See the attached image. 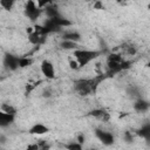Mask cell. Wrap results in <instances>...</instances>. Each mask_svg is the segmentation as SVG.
<instances>
[{
    "label": "cell",
    "mask_w": 150,
    "mask_h": 150,
    "mask_svg": "<svg viewBox=\"0 0 150 150\" xmlns=\"http://www.w3.org/2000/svg\"><path fill=\"white\" fill-rule=\"evenodd\" d=\"M105 77H107V75L102 74V75L93 77V79H79V80H75V82H74V90L80 96L91 95V94H94L96 91L98 84Z\"/></svg>",
    "instance_id": "1"
},
{
    "label": "cell",
    "mask_w": 150,
    "mask_h": 150,
    "mask_svg": "<svg viewBox=\"0 0 150 150\" xmlns=\"http://www.w3.org/2000/svg\"><path fill=\"white\" fill-rule=\"evenodd\" d=\"M131 66L130 61L124 60L121 53H111L107 56V76H111L114 74L121 73L128 69Z\"/></svg>",
    "instance_id": "2"
},
{
    "label": "cell",
    "mask_w": 150,
    "mask_h": 150,
    "mask_svg": "<svg viewBox=\"0 0 150 150\" xmlns=\"http://www.w3.org/2000/svg\"><path fill=\"white\" fill-rule=\"evenodd\" d=\"M102 54V52L100 50H90V49H83V48H76L74 49L73 56L75 57V60L79 63V67L82 68L84 66H87L88 63H90L93 60H95L96 57H98Z\"/></svg>",
    "instance_id": "3"
},
{
    "label": "cell",
    "mask_w": 150,
    "mask_h": 150,
    "mask_svg": "<svg viewBox=\"0 0 150 150\" xmlns=\"http://www.w3.org/2000/svg\"><path fill=\"white\" fill-rule=\"evenodd\" d=\"M23 12H25V15L30 21H35L41 15V8H39L36 6V2L35 1H32V0H27Z\"/></svg>",
    "instance_id": "4"
},
{
    "label": "cell",
    "mask_w": 150,
    "mask_h": 150,
    "mask_svg": "<svg viewBox=\"0 0 150 150\" xmlns=\"http://www.w3.org/2000/svg\"><path fill=\"white\" fill-rule=\"evenodd\" d=\"M19 56L13 54H5L2 64L7 70H16L19 68Z\"/></svg>",
    "instance_id": "5"
},
{
    "label": "cell",
    "mask_w": 150,
    "mask_h": 150,
    "mask_svg": "<svg viewBox=\"0 0 150 150\" xmlns=\"http://www.w3.org/2000/svg\"><path fill=\"white\" fill-rule=\"evenodd\" d=\"M40 69H41L42 75L46 79L48 80L55 79V68H54V64L49 60H43L40 64Z\"/></svg>",
    "instance_id": "6"
},
{
    "label": "cell",
    "mask_w": 150,
    "mask_h": 150,
    "mask_svg": "<svg viewBox=\"0 0 150 150\" xmlns=\"http://www.w3.org/2000/svg\"><path fill=\"white\" fill-rule=\"evenodd\" d=\"M95 136L98 138V141H101L104 145H111L115 141V137L111 132L102 130V129H96L95 130Z\"/></svg>",
    "instance_id": "7"
},
{
    "label": "cell",
    "mask_w": 150,
    "mask_h": 150,
    "mask_svg": "<svg viewBox=\"0 0 150 150\" xmlns=\"http://www.w3.org/2000/svg\"><path fill=\"white\" fill-rule=\"evenodd\" d=\"M46 39H47V35H45V34H42V33H40L35 29H33V32L28 34V41L34 46L42 45L46 41Z\"/></svg>",
    "instance_id": "8"
},
{
    "label": "cell",
    "mask_w": 150,
    "mask_h": 150,
    "mask_svg": "<svg viewBox=\"0 0 150 150\" xmlns=\"http://www.w3.org/2000/svg\"><path fill=\"white\" fill-rule=\"evenodd\" d=\"M14 118H15V115L5 112V111H2L0 109V128H7V127H9L14 122Z\"/></svg>",
    "instance_id": "9"
},
{
    "label": "cell",
    "mask_w": 150,
    "mask_h": 150,
    "mask_svg": "<svg viewBox=\"0 0 150 150\" xmlns=\"http://www.w3.org/2000/svg\"><path fill=\"white\" fill-rule=\"evenodd\" d=\"M88 115L91 116V117H95V118H97L102 122H108L109 118H110L109 112H107L104 109H93L91 111H89Z\"/></svg>",
    "instance_id": "10"
},
{
    "label": "cell",
    "mask_w": 150,
    "mask_h": 150,
    "mask_svg": "<svg viewBox=\"0 0 150 150\" xmlns=\"http://www.w3.org/2000/svg\"><path fill=\"white\" fill-rule=\"evenodd\" d=\"M149 107H150L149 102H148L146 100L142 98V97H138V98L135 101V103H134V109H135L137 112H146V111L149 110Z\"/></svg>",
    "instance_id": "11"
},
{
    "label": "cell",
    "mask_w": 150,
    "mask_h": 150,
    "mask_svg": "<svg viewBox=\"0 0 150 150\" xmlns=\"http://www.w3.org/2000/svg\"><path fill=\"white\" fill-rule=\"evenodd\" d=\"M49 131V128L48 127H46L45 124H42V123H35L33 127H30V129H29V134L30 135H43V134H47Z\"/></svg>",
    "instance_id": "12"
},
{
    "label": "cell",
    "mask_w": 150,
    "mask_h": 150,
    "mask_svg": "<svg viewBox=\"0 0 150 150\" xmlns=\"http://www.w3.org/2000/svg\"><path fill=\"white\" fill-rule=\"evenodd\" d=\"M61 38H62V40H69V41L79 42L81 40V34L77 32H64Z\"/></svg>",
    "instance_id": "13"
},
{
    "label": "cell",
    "mask_w": 150,
    "mask_h": 150,
    "mask_svg": "<svg viewBox=\"0 0 150 150\" xmlns=\"http://www.w3.org/2000/svg\"><path fill=\"white\" fill-rule=\"evenodd\" d=\"M45 13H46V15H47V18H48V19L60 16V13H59L57 7H56V6H53L52 4L45 7Z\"/></svg>",
    "instance_id": "14"
},
{
    "label": "cell",
    "mask_w": 150,
    "mask_h": 150,
    "mask_svg": "<svg viewBox=\"0 0 150 150\" xmlns=\"http://www.w3.org/2000/svg\"><path fill=\"white\" fill-rule=\"evenodd\" d=\"M60 47L62 49H76V48H79L77 42L69 41V40H62L60 43Z\"/></svg>",
    "instance_id": "15"
},
{
    "label": "cell",
    "mask_w": 150,
    "mask_h": 150,
    "mask_svg": "<svg viewBox=\"0 0 150 150\" xmlns=\"http://www.w3.org/2000/svg\"><path fill=\"white\" fill-rule=\"evenodd\" d=\"M137 134H138L139 136H142L143 138L149 139V138H150V125H149V124L143 125V127L137 131Z\"/></svg>",
    "instance_id": "16"
},
{
    "label": "cell",
    "mask_w": 150,
    "mask_h": 150,
    "mask_svg": "<svg viewBox=\"0 0 150 150\" xmlns=\"http://www.w3.org/2000/svg\"><path fill=\"white\" fill-rule=\"evenodd\" d=\"M16 0H0V6L5 9V11H12V8L14 7Z\"/></svg>",
    "instance_id": "17"
},
{
    "label": "cell",
    "mask_w": 150,
    "mask_h": 150,
    "mask_svg": "<svg viewBox=\"0 0 150 150\" xmlns=\"http://www.w3.org/2000/svg\"><path fill=\"white\" fill-rule=\"evenodd\" d=\"M122 49H123V52H124L127 55H130V56H134V55L137 53L136 47H134L132 45H124V46L122 47Z\"/></svg>",
    "instance_id": "18"
},
{
    "label": "cell",
    "mask_w": 150,
    "mask_h": 150,
    "mask_svg": "<svg viewBox=\"0 0 150 150\" xmlns=\"http://www.w3.org/2000/svg\"><path fill=\"white\" fill-rule=\"evenodd\" d=\"M2 111H5V112H8V114H12V115H15L16 114V109L12 105V104H9V103H4V104H1V108H0Z\"/></svg>",
    "instance_id": "19"
},
{
    "label": "cell",
    "mask_w": 150,
    "mask_h": 150,
    "mask_svg": "<svg viewBox=\"0 0 150 150\" xmlns=\"http://www.w3.org/2000/svg\"><path fill=\"white\" fill-rule=\"evenodd\" d=\"M33 63L32 59L29 57H25V56H21L19 59V68H25V67H28Z\"/></svg>",
    "instance_id": "20"
},
{
    "label": "cell",
    "mask_w": 150,
    "mask_h": 150,
    "mask_svg": "<svg viewBox=\"0 0 150 150\" xmlns=\"http://www.w3.org/2000/svg\"><path fill=\"white\" fill-rule=\"evenodd\" d=\"M66 149H70V150H81L82 149V144H80L79 142H74V143H69V144H64Z\"/></svg>",
    "instance_id": "21"
},
{
    "label": "cell",
    "mask_w": 150,
    "mask_h": 150,
    "mask_svg": "<svg viewBox=\"0 0 150 150\" xmlns=\"http://www.w3.org/2000/svg\"><path fill=\"white\" fill-rule=\"evenodd\" d=\"M35 1H36V6L42 9V8H45L46 6L50 5L53 0H35Z\"/></svg>",
    "instance_id": "22"
},
{
    "label": "cell",
    "mask_w": 150,
    "mask_h": 150,
    "mask_svg": "<svg viewBox=\"0 0 150 150\" xmlns=\"http://www.w3.org/2000/svg\"><path fill=\"white\" fill-rule=\"evenodd\" d=\"M69 68H70V69H73V70L79 69L80 67H79L77 61H76V60H70V61H69Z\"/></svg>",
    "instance_id": "23"
},
{
    "label": "cell",
    "mask_w": 150,
    "mask_h": 150,
    "mask_svg": "<svg viewBox=\"0 0 150 150\" xmlns=\"http://www.w3.org/2000/svg\"><path fill=\"white\" fill-rule=\"evenodd\" d=\"M103 8V5H102V1L101 0H96L94 2V9H102Z\"/></svg>",
    "instance_id": "24"
},
{
    "label": "cell",
    "mask_w": 150,
    "mask_h": 150,
    "mask_svg": "<svg viewBox=\"0 0 150 150\" xmlns=\"http://www.w3.org/2000/svg\"><path fill=\"white\" fill-rule=\"evenodd\" d=\"M124 141H127V142H131V141H132V135H131V132H129V131H125V132H124Z\"/></svg>",
    "instance_id": "25"
},
{
    "label": "cell",
    "mask_w": 150,
    "mask_h": 150,
    "mask_svg": "<svg viewBox=\"0 0 150 150\" xmlns=\"http://www.w3.org/2000/svg\"><path fill=\"white\" fill-rule=\"evenodd\" d=\"M77 142H79L80 144H82V143L84 142V137H83V135H79V137H77Z\"/></svg>",
    "instance_id": "26"
},
{
    "label": "cell",
    "mask_w": 150,
    "mask_h": 150,
    "mask_svg": "<svg viewBox=\"0 0 150 150\" xmlns=\"http://www.w3.org/2000/svg\"><path fill=\"white\" fill-rule=\"evenodd\" d=\"M32 1H35V0H32Z\"/></svg>",
    "instance_id": "27"
}]
</instances>
